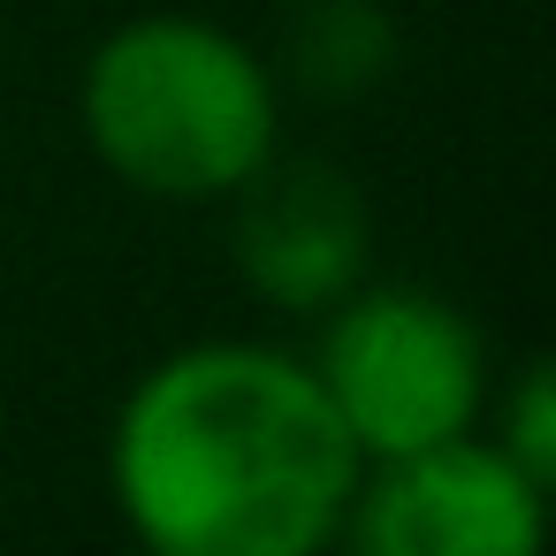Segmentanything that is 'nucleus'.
<instances>
[{"label":"nucleus","instance_id":"1","mask_svg":"<svg viewBox=\"0 0 556 556\" xmlns=\"http://www.w3.org/2000/svg\"><path fill=\"white\" fill-rule=\"evenodd\" d=\"M358 472L320 374L275 343L168 351L130 381L108 434L115 510L161 556H320Z\"/></svg>","mask_w":556,"mask_h":556},{"label":"nucleus","instance_id":"2","mask_svg":"<svg viewBox=\"0 0 556 556\" xmlns=\"http://www.w3.org/2000/svg\"><path fill=\"white\" fill-rule=\"evenodd\" d=\"M77 115L108 176L146 199H229L275 161L282 92L267 62L206 16L115 24L77 85Z\"/></svg>","mask_w":556,"mask_h":556},{"label":"nucleus","instance_id":"3","mask_svg":"<svg viewBox=\"0 0 556 556\" xmlns=\"http://www.w3.org/2000/svg\"><path fill=\"white\" fill-rule=\"evenodd\" d=\"M313 374L366 465L472 434L488 404L480 328L450 298L404 290V282H381V290L358 282L343 305H328Z\"/></svg>","mask_w":556,"mask_h":556},{"label":"nucleus","instance_id":"4","mask_svg":"<svg viewBox=\"0 0 556 556\" xmlns=\"http://www.w3.org/2000/svg\"><path fill=\"white\" fill-rule=\"evenodd\" d=\"M548 488L518 472L495 442L450 434L412 457L358 472L343 510V556H541Z\"/></svg>","mask_w":556,"mask_h":556},{"label":"nucleus","instance_id":"5","mask_svg":"<svg viewBox=\"0 0 556 556\" xmlns=\"http://www.w3.org/2000/svg\"><path fill=\"white\" fill-rule=\"evenodd\" d=\"M229 199H237V229H229L237 275L275 313H328L366 282L374 214H366V191L343 168H320V161L275 168L267 161Z\"/></svg>","mask_w":556,"mask_h":556},{"label":"nucleus","instance_id":"6","mask_svg":"<svg viewBox=\"0 0 556 556\" xmlns=\"http://www.w3.org/2000/svg\"><path fill=\"white\" fill-rule=\"evenodd\" d=\"M290 70L320 100H358V92L389 85V70H396L389 9H381V0H313L298 39H290Z\"/></svg>","mask_w":556,"mask_h":556},{"label":"nucleus","instance_id":"7","mask_svg":"<svg viewBox=\"0 0 556 556\" xmlns=\"http://www.w3.org/2000/svg\"><path fill=\"white\" fill-rule=\"evenodd\" d=\"M495 450L548 488V472H556V381H548V366H526L510 381V396L495 404Z\"/></svg>","mask_w":556,"mask_h":556},{"label":"nucleus","instance_id":"8","mask_svg":"<svg viewBox=\"0 0 556 556\" xmlns=\"http://www.w3.org/2000/svg\"><path fill=\"white\" fill-rule=\"evenodd\" d=\"M130 556H161V548H130Z\"/></svg>","mask_w":556,"mask_h":556}]
</instances>
